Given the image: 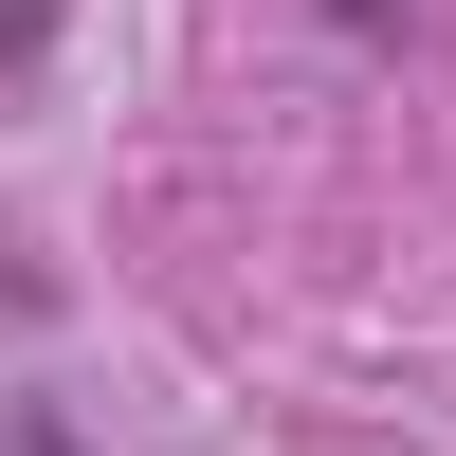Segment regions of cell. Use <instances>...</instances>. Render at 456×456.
<instances>
[{
    "mask_svg": "<svg viewBox=\"0 0 456 456\" xmlns=\"http://www.w3.org/2000/svg\"><path fill=\"white\" fill-rule=\"evenodd\" d=\"M0 456H92V438H73V402H0Z\"/></svg>",
    "mask_w": 456,
    "mask_h": 456,
    "instance_id": "1",
    "label": "cell"
},
{
    "mask_svg": "<svg viewBox=\"0 0 456 456\" xmlns=\"http://www.w3.org/2000/svg\"><path fill=\"white\" fill-rule=\"evenodd\" d=\"M329 19H347V37H384V19H402V0H329Z\"/></svg>",
    "mask_w": 456,
    "mask_h": 456,
    "instance_id": "3",
    "label": "cell"
},
{
    "mask_svg": "<svg viewBox=\"0 0 456 456\" xmlns=\"http://www.w3.org/2000/svg\"><path fill=\"white\" fill-rule=\"evenodd\" d=\"M37 37H55V0H0V92L37 73Z\"/></svg>",
    "mask_w": 456,
    "mask_h": 456,
    "instance_id": "2",
    "label": "cell"
}]
</instances>
